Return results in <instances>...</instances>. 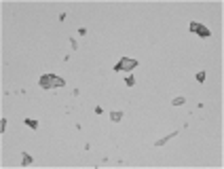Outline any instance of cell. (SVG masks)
I'll list each match as a JSON object with an SVG mask.
<instances>
[{
    "instance_id": "9",
    "label": "cell",
    "mask_w": 224,
    "mask_h": 169,
    "mask_svg": "<svg viewBox=\"0 0 224 169\" xmlns=\"http://www.w3.org/2000/svg\"><path fill=\"white\" fill-rule=\"evenodd\" d=\"M125 84H127V87H133V84H135V78H133V74H127V76H125Z\"/></svg>"
},
{
    "instance_id": "1",
    "label": "cell",
    "mask_w": 224,
    "mask_h": 169,
    "mask_svg": "<svg viewBox=\"0 0 224 169\" xmlns=\"http://www.w3.org/2000/svg\"><path fill=\"white\" fill-rule=\"evenodd\" d=\"M38 84H40L42 89H59V87L66 84V80H64L61 76H57V74H42L40 80H38Z\"/></svg>"
},
{
    "instance_id": "6",
    "label": "cell",
    "mask_w": 224,
    "mask_h": 169,
    "mask_svg": "<svg viewBox=\"0 0 224 169\" xmlns=\"http://www.w3.org/2000/svg\"><path fill=\"white\" fill-rule=\"evenodd\" d=\"M32 161H34V158H32L28 152H25L24 157H21V165H24V167H28V165H32Z\"/></svg>"
},
{
    "instance_id": "11",
    "label": "cell",
    "mask_w": 224,
    "mask_h": 169,
    "mask_svg": "<svg viewBox=\"0 0 224 169\" xmlns=\"http://www.w3.org/2000/svg\"><path fill=\"white\" fill-rule=\"evenodd\" d=\"M197 80H199V83H203V80H205V72H203V70H201V72H197Z\"/></svg>"
},
{
    "instance_id": "8",
    "label": "cell",
    "mask_w": 224,
    "mask_h": 169,
    "mask_svg": "<svg viewBox=\"0 0 224 169\" xmlns=\"http://www.w3.org/2000/svg\"><path fill=\"white\" fill-rule=\"evenodd\" d=\"M184 102H186L184 97H182V95H178V97H173V99H171V106H176V108H178V106H182Z\"/></svg>"
},
{
    "instance_id": "10",
    "label": "cell",
    "mask_w": 224,
    "mask_h": 169,
    "mask_svg": "<svg viewBox=\"0 0 224 169\" xmlns=\"http://www.w3.org/2000/svg\"><path fill=\"white\" fill-rule=\"evenodd\" d=\"M7 129V119H0V133H4Z\"/></svg>"
},
{
    "instance_id": "5",
    "label": "cell",
    "mask_w": 224,
    "mask_h": 169,
    "mask_svg": "<svg viewBox=\"0 0 224 169\" xmlns=\"http://www.w3.org/2000/svg\"><path fill=\"white\" fill-rule=\"evenodd\" d=\"M110 121L112 123H121L123 121V110H112V112H110Z\"/></svg>"
},
{
    "instance_id": "3",
    "label": "cell",
    "mask_w": 224,
    "mask_h": 169,
    "mask_svg": "<svg viewBox=\"0 0 224 169\" xmlns=\"http://www.w3.org/2000/svg\"><path fill=\"white\" fill-rule=\"evenodd\" d=\"M188 30L192 32V34H199L201 38H209V36H212L209 28H205V25H203V24H199V21H192V24L188 25Z\"/></svg>"
},
{
    "instance_id": "7",
    "label": "cell",
    "mask_w": 224,
    "mask_h": 169,
    "mask_svg": "<svg viewBox=\"0 0 224 169\" xmlns=\"http://www.w3.org/2000/svg\"><path fill=\"white\" fill-rule=\"evenodd\" d=\"M24 123L30 127V129H38V121H36V119H25Z\"/></svg>"
},
{
    "instance_id": "4",
    "label": "cell",
    "mask_w": 224,
    "mask_h": 169,
    "mask_svg": "<svg viewBox=\"0 0 224 169\" xmlns=\"http://www.w3.org/2000/svg\"><path fill=\"white\" fill-rule=\"evenodd\" d=\"M176 135H180V131H171L169 135H165V137H161V140H156V142H154V146H156V148H163V146H165L167 142H169V140H173Z\"/></svg>"
},
{
    "instance_id": "2",
    "label": "cell",
    "mask_w": 224,
    "mask_h": 169,
    "mask_svg": "<svg viewBox=\"0 0 224 169\" xmlns=\"http://www.w3.org/2000/svg\"><path fill=\"white\" fill-rule=\"evenodd\" d=\"M135 68H138V59H131V57H123V59H118V63L114 66L116 72H127V74H131Z\"/></svg>"
}]
</instances>
